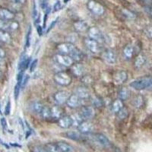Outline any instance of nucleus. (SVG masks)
I'll use <instances>...</instances> for the list:
<instances>
[{"label": "nucleus", "mask_w": 152, "mask_h": 152, "mask_svg": "<svg viewBox=\"0 0 152 152\" xmlns=\"http://www.w3.org/2000/svg\"><path fill=\"white\" fill-rule=\"evenodd\" d=\"M130 88L136 91H143L152 88V76H144L134 80L129 84Z\"/></svg>", "instance_id": "obj_1"}, {"label": "nucleus", "mask_w": 152, "mask_h": 152, "mask_svg": "<svg viewBox=\"0 0 152 152\" xmlns=\"http://www.w3.org/2000/svg\"><path fill=\"white\" fill-rule=\"evenodd\" d=\"M53 80L57 85L62 87H67L71 85L72 78L66 72H59L54 75Z\"/></svg>", "instance_id": "obj_2"}, {"label": "nucleus", "mask_w": 152, "mask_h": 152, "mask_svg": "<svg viewBox=\"0 0 152 152\" xmlns=\"http://www.w3.org/2000/svg\"><path fill=\"white\" fill-rule=\"evenodd\" d=\"M53 59L56 64H59L66 68H70L75 63L73 59L69 55L56 53L54 56Z\"/></svg>", "instance_id": "obj_3"}, {"label": "nucleus", "mask_w": 152, "mask_h": 152, "mask_svg": "<svg viewBox=\"0 0 152 152\" xmlns=\"http://www.w3.org/2000/svg\"><path fill=\"white\" fill-rule=\"evenodd\" d=\"M84 43L86 48L92 53H99L101 51V46L99 42L93 40L90 37H87L84 40Z\"/></svg>", "instance_id": "obj_4"}, {"label": "nucleus", "mask_w": 152, "mask_h": 152, "mask_svg": "<svg viewBox=\"0 0 152 152\" xmlns=\"http://www.w3.org/2000/svg\"><path fill=\"white\" fill-rule=\"evenodd\" d=\"M75 48L76 47L74 45V43H69V42L61 43L58 44L56 47V50L58 51L57 53L69 56Z\"/></svg>", "instance_id": "obj_5"}, {"label": "nucleus", "mask_w": 152, "mask_h": 152, "mask_svg": "<svg viewBox=\"0 0 152 152\" xmlns=\"http://www.w3.org/2000/svg\"><path fill=\"white\" fill-rule=\"evenodd\" d=\"M88 37L91 38L93 40L99 42V43H103L104 41V36L100 29L97 27H91L89 28L88 30Z\"/></svg>", "instance_id": "obj_6"}, {"label": "nucleus", "mask_w": 152, "mask_h": 152, "mask_svg": "<svg viewBox=\"0 0 152 152\" xmlns=\"http://www.w3.org/2000/svg\"><path fill=\"white\" fill-rule=\"evenodd\" d=\"M87 6H88V9H89V11L95 15H102L104 13V8L96 1L91 0L88 2Z\"/></svg>", "instance_id": "obj_7"}, {"label": "nucleus", "mask_w": 152, "mask_h": 152, "mask_svg": "<svg viewBox=\"0 0 152 152\" xmlns=\"http://www.w3.org/2000/svg\"><path fill=\"white\" fill-rule=\"evenodd\" d=\"M78 113L83 120H90L94 117L95 110L91 106H85L81 107Z\"/></svg>", "instance_id": "obj_8"}, {"label": "nucleus", "mask_w": 152, "mask_h": 152, "mask_svg": "<svg viewBox=\"0 0 152 152\" xmlns=\"http://www.w3.org/2000/svg\"><path fill=\"white\" fill-rule=\"evenodd\" d=\"M102 58L107 63L110 65L115 64L117 61V56L113 50L108 49L104 51L102 53Z\"/></svg>", "instance_id": "obj_9"}, {"label": "nucleus", "mask_w": 152, "mask_h": 152, "mask_svg": "<svg viewBox=\"0 0 152 152\" xmlns=\"http://www.w3.org/2000/svg\"><path fill=\"white\" fill-rule=\"evenodd\" d=\"M69 97V94L66 91H59L55 93L53 96L54 100L57 105H63L66 104L68 98Z\"/></svg>", "instance_id": "obj_10"}, {"label": "nucleus", "mask_w": 152, "mask_h": 152, "mask_svg": "<svg viewBox=\"0 0 152 152\" xmlns=\"http://www.w3.org/2000/svg\"><path fill=\"white\" fill-rule=\"evenodd\" d=\"M82 100H81L75 94H73L69 95V98H68L67 101H66V104H67V106L69 108L75 109V108H78L80 106H81Z\"/></svg>", "instance_id": "obj_11"}, {"label": "nucleus", "mask_w": 152, "mask_h": 152, "mask_svg": "<svg viewBox=\"0 0 152 152\" xmlns=\"http://www.w3.org/2000/svg\"><path fill=\"white\" fill-rule=\"evenodd\" d=\"M128 79V73L125 70H119L116 72L113 76V81L116 85H123Z\"/></svg>", "instance_id": "obj_12"}, {"label": "nucleus", "mask_w": 152, "mask_h": 152, "mask_svg": "<svg viewBox=\"0 0 152 152\" xmlns=\"http://www.w3.org/2000/svg\"><path fill=\"white\" fill-rule=\"evenodd\" d=\"M79 132L82 134H88L93 131L94 126L88 120H83L77 127Z\"/></svg>", "instance_id": "obj_13"}, {"label": "nucleus", "mask_w": 152, "mask_h": 152, "mask_svg": "<svg viewBox=\"0 0 152 152\" xmlns=\"http://www.w3.org/2000/svg\"><path fill=\"white\" fill-rule=\"evenodd\" d=\"M70 68H71L72 72L73 75H75L76 77H80V78H81L82 76L85 75V66H84V65L80 63V62L74 63Z\"/></svg>", "instance_id": "obj_14"}, {"label": "nucleus", "mask_w": 152, "mask_h": 152, "mask_svg": "<svg viewBox=\"0 0 152 152\" xmlns=\"http://www.w3.org/2000/svg\"><path fill=\"white\" fill-rule=\"evenodd\" d=\"M75 94L77 96H78L81 100H88V99L90 98L91 97L90 91H89V90L87 88V87H77L75 91Z\"/></svg>", "instance_id": "obj_15"}, {"label": "nucleus", "mask_w": 152, "mask_h": 152, "mask_svg": "<svg viewBox=\"0 0 152 152\" xmlns=\"http://www.w3.org/2000/svg\"><path fill=\"white\" fill-rule=\"evenodd\" d=\"M58 125L62 129H69L72 126L73 122L71 116H62L58 120Z\"/></svg>", "instance_id": "obj_16"}, {"label": "nucleus", "mask_w": 152, "mask_h": 152, "mask_svg": "<svg viewBox=\"0 0 152 152\" xmlns=\"http://www.w3.org/2000/svg\"><path fill=\"white\" fill-rule=\"evenodd\" d=\"M14 18V12L7 9H0V19L4 21H12Z\"/></svg>", "instance_id": "obj_17"}, {"label": "nucleus", "mask_w": 152, "mask_h": 152, "mask_svg": "<svg viewBox=\"0 0 152 152\" xmlns=\"http://www.w3.org/2000/svg\"><path fill=\"white\" fill-rule=\"evenodd\" d=\"M75 30L78 33H83L85 31H88V25L85 21H77L73 24Z\"/></svg>", "instance_id": "obj_18"}, {"label": "nucleus", "mask_w": 152, "mask_h": 152, "mask_svg": "<svg viewBox=\"0 0 152 152\" xmlns=\"http://www.w3.org/2000/svg\"><path fill=\"white\" fill-rule=\"evenodd\" d=\"M50 110H51V116H52V119L59 120V119L62 116L63 110H62V108L59 107V105H56L52 107H50Z\"/></svg>", "instance_id": "obj_19"}, {"label": "nucleus", "mask_w": 152, "mask_h": 152, "mask_svg": "<svg viewBox=\"0 0 152 152\" xmlns=\"http://www.w3.org/2000/svg\"><path fill=\"white\" fill-rule=\"evenodd\" d=\"M146 60H147L146 56L144 54H138L136 56V58H135V62H134V66L137 69H141V68H142L145 66V64L146 63Z\"/></svg>", "instance_id": "obj_20"}, {"label": "nucleus", "mask_w": 152, "mask_h": 152, "mask_svg": "<svg viewBox=\"0 0 152 152\" xmlns=\"http://www.w3.org/2000/svg\"><path fill=\"white\" fill-rule=\"evenodd\" d=\"M124 107L123 105V100H121L120 99H116L112 103L110 106V110L113 113H116L117 114V113L119 112L120 110Z\"/></svg>", "instance_id": "obj_21"}, {"label": "nucleus", "mask_w": 152, "mask_h": 152, "mask_svg": "<svg viewBox=\"0 0 152 152\" xmlns=\"http://www.w3.org/2000/svg\"><path fill=\"white\" fill-rule=\"evenodd\" d=\"M95 138L97 142L100 144V145H102L104 147H108L110 145V142L107 138V137H106L105 135H103V134H100V133H97L95 135Z\"/></svg>", "instance_id": "obj_22"}, {"label": "nucleus", "mask_w": 152, "mask_h": 152, "mask_svg": "<svg viewBox=\"0 0 152 152\" xmlns=\"http://www.w3.org/2000/svg\"><path fill=\"white\" fill-rule=\"evenodd\" d=\"M135 53V48L132 44H127L123 49V56L126 59H131Z\"/></svg>", "instance_id": "obj_23"}, {"label": "nucleus", "mask_w": 152, "mask_h": 152, "mask_svg": "<svg viewBox=\"0 0 152 152\" xmlns=\"http://www.w3.org/2000/svg\"><path fill=\"white\" fill-rule=\"evenodd\" d=\"M12 37L9 32L0 30V42L5 44H10L12 43Z\"/></svg>", "instance_id": "obj_24"}, {"label": "nucleus", "mask_w": 152, "mask_h": 152, "mask_svg": "<svg viewBox=\"0 0 152 152\" xmlns=\"http://www.w3.org/2000/svg\"><path fill=\"white\" fill-rule=\"evenodd\" d=\"M118 97H119V99L123 101L128 100L130 97V91L129 90V88H126V87L120 88L118 92Z\"/></svg>", "instance_id": "obj_25"}, {"label": "nucleus", "mask_w": 152, "mask_h": 152, "mask_svg": "<svg viewBox=\"0 0 152 152\" xmlns=\"http://www.w3.org/2000/svg\"><path fill=\"white\" fill-rule=\"evenodd\" d=\"M69 56L71 57L74 62H79L82 59V58H83V53H82V52H81L79 49L76 47L72 52V53L69 55Z\"/></svg>", "instance_id": "obj_26"}, {"label": "nucleus", "mask_w": 152, "mask_h": 152, "mask_svg": "<svg viewBox=\"0 0 152 152\" xmlns=\"http://www.w3.org/2000/svg\"><path fill=\"white\" fill-rule=\"evenodd\" d=\"M57 146L60 148L62 152H74V149L69 144L64 142H56Z\"/></svg>", "instance_id": "obj_27"}, {"label": "nucleus", "mask_w": 152, "mask_h": 152, "mask_svg": "<svg viewBox=\"0 0 152 152\" xmlns=\"http://www.w3.org/2000/svg\"><path fill=\"white\" fill-rule=\"evenodd\" d=\"M66 136L69 139H72V140L78 141L80 140L81 138V132H75V131H71V132H67L66 133Z\"/></svg>", "instance_id": "obj_28"}, {"label": "nucleus", "mask_w": 152, "mask_h": 152, "mask_svg": "<svg viewBox=\"0 0 152 152\" xmlns=\"http://www.w3.org/2000/svg\"><path fill=\"white\" fill-rule=\"evenodd\" d=\"M40 115H41L42 118L43 119H52V116H51V110H50V107H43V110H42L41 113H40Z\"/></svg>", "instance_id": "obj_29"}, {"label": "nucleus", "mask_w": 152, "mask_h": 152, "mask_svg": "<svg viewBox=\"0 0 152 152\" xmlns=\"http://www.w3.org/2000/svg\"><path fill=\"white\" fill-rule=\"evenodd\" d=\"M144 98L142 95H138L133 100V106L136 108H140L143 106Z\"/></svg>", "instance_id": "obj_30"}, {"label": "nucleus", "mask_w": 152, "mask_h": 152, "mask_svg": "<svg viewBox=\"0 0 152 152\" xmlns=\"http://www.w3.org/2000/svg\"><path fill=\"white\" fill-rule=\"evenodd\" d=\"M19 28V24L16 21H9L8 23V32L16 31Z\"/></svg>", "instance_id": "obj_31"}, {"label": "nucleus", "mask_w": 152, "mask_h": 152, "mask_svg": "<svg viewBox=\"0 0 152 152\" xmlns=\"http://www.w3.org/2000/svg\"><path fill=\"white\" fill-rule=\"evenodd\" d=\"M129 116V110L126 107H123L119 112L117 113V116L119 118V119L120 120H123V119H126Z\"/></svg>", "instance_id": "obj_32"}, {"label": "nucleus", "mask_w": 152, "mask_h": 152, "mask_svg": "<svg viewBox=\"0 0 152 152\" xmlns=\"http://www.w3.org/2000/svg\"><path fill=\"white\" fill-rule=\"evenodd\" d=\"M46 149L48 152H62L60 150L56 143H49L46 145Z\"/></svg>", "instance_id": "obj_33"}, {"label": "nucleus", "mask_w": 152, "mask_h": 152, "mask_svg": "<svg viewBox=\"0 0 152 152\" xmlns=\"http://www.w3.org/2000/svg\"><path fill=\"white\" fill-rule=\"evenodd\" d=\"M81 81H82V83H83L85 86H89V85H91L93 83L94 80L93 78H92L91 75H85L81 77Z\"/></svg>", "instance_id": "obj_34"}, {"label": "nucleus", "mask_w": 152, "mask_h": 152, "mask_svg": "<svg viewBox=\"0 0 152 152\" xmlns=\"http://www.w3.org/2000/svg\"><path fill=\"white\" fill-rule=\"evenodd\" d=\"M43 107H44V106H43V104H42L41 103L37 101V102L33 103L32 107H32V110H33L35 113H40L42 110H43Z\"/></svg>", "instance_id": "obj_35"}, {"label": "nucleus", "mask_w": 152, "mask_h": 152, "mask_svg": "<svg viewBox=\"0 0 152 152\" xmlns=\"http://www.w3.org/2000/svg\"><path fill=\"white\" fill-rule=\"evenodd\" d=\"M72 119V122H73V125L72 126H75L78 127V125L81 123V122L83 121V119L81 117V116L79 115V113H77L74 116H71Z\"/></svg>", "instance_id": "obj_36"}, {"label": "nucleus", "mask_w": 152, "mask_h": 152, "mask_svg": "<svg viewBox=\"0 0 152 152\" xmlns=\"http://www.w3.org/2000/svg\"><path fill=\"white\" fill-rule=\"evenodd\" d=\"M92 104L95 107H100L103 106V100L97 97H94L92 99Z\"/></svg>", "instance_id": "obj_37"}, {"label": "nucleus", "mask_w": 152, "mask_h": 152, "mask_svg": "<svg viewBox=\"0 0 152 152\" xmlns=\"http://www.w3.org/2000/svg\"><path fill=\"white\" fill-rule=\"evenodd\" d=\"M123 15L129 19H134L135 18V15L127 9H123Z\"/></svg>", "instance_id": "obj_38"}, {"label": "nucleus", "mask_w": 152, "mask_h": 152, "mask_svg": "<svg viewBox=\"0 0 152 152\" xmlns=\"http://www.w3.org/2000/svg\"><path fill=\"white\" fill-rule=\"evenodd\" d=\"M144 34L148 38L152 39V26H148L144 30Z\"/></svg>", "instance_id": "obj_39"}, {"label": "nucleus", "mask_w": 152, "mask_h": 152, "mask_svg": "<svg viewBox=\"0 0 152 152\" xmlns=\"http://www.w3.org/2000/svg\"><path fill=\"white\" fill-rule=\"evenodd\" d=\"M10 2L13 5H16V6L20 7V6L25 4L26 0H10Z\"/></svg>", "instance_id": "obj_40"}, {"label": "nucleus", "mask_w": 152, "mask_h": 152, "mask_svg": "<svg viewBox=\"0 0 152 152\" xmlns=\"http://www.w3.org/2000/svg\"><path fill=\"white\" fill-rule=\"evenodd\" d=\"M21 88V84L18 83L17 82L15 87V90H14V94H15V99H17L18 97L19 94H20Z\"/></svg>", "instance_id": "obj_41"}, {"label": "nucleus", "mask_w": 152, "mask_h": 152, "mask_svg": "<svg viewBox=\"0 0 152 152\" xmlns=\"http://www.w3.org/2000/svg\"><path fill=\"white\" fill-rule=\"evenodd\" d=\"M31 28H29L28 33L26 35V43H25V47L27 48L30 47V41H31Z\"/></svg>", "instance_id": "obj_42"}, {"label": "nucleus", "mask_w": 152, "mask_h": 152, "mask_svg": "<svg viewBox=\"0 0 152 152\" xmlns=\"http://www.w3.org/2000/svg\"><path fill=\"white\" fill-rule=\"evenodd\" d=\"M37 62H38L37 59H34L33 62H31V65H30V72H33L34 71L37 66Z\"/></svg>", "instance_id": "obj_43"}, {"label": "nucleus", "mask_w": 152, "mask_h": 152, "mask_svg": "<svg viewBox=\"0 0 152 152\" xmlns=\"http://www.w3.org/2000/svg\"><path fill=\"white\" fill-rule=\"evenodd\" d=\"M144 9H145V11L146 12L147 14L152 16V4L148 5H145V6H144Z\"/></svg>", "instance_id": "obj_44"}, {"label": "nucleus", "mask_w": 152, "mask_h": 152, "mask_svg": "<svg viewBox=\"0 0 152 152\" xmlns=\"http://www.w3.org/2000/svg\"><path fill=\"white\" fill-rule=\"evenodd\" d=\"M11 111V102L10 100H9L6 104V106H5V115H9L10 114Z\"/></svg>", "instance_id": "obj_45"}, {"label": "nucleus", "mask_w": 152, "mask_h": 152, "mask_svg": "<svg viewBox=\"0 0 152 152\" xmlns=\"http://www.w3.org/2000/svg\"><path fill=\"white\" fill-rule=\"evenodd\" d=\"M28 80H29V75H26L24 78H23L22 83H21V88H24V86H25V85H27V83H28Z\"/></svg>", "instance_id": "obj_46"}, {"label": "nucleus", "mask_w": 152, "mask_h": 152, "mask_svg": "<svg viewBox=\"0 0 152 152\" xmlns=\"http://www.w3.org/2000/svg\"><path fill=\"white\" fill-rule=\"evenodd\" d=\"M61 8V3H60V1H57L55 3L54 5V7H53V12H56V11H59Z\"/></svg>", "instance_id": "obj_47"}, {"label": "nucleus", "mask_w": 152, "mask_h": 152, "mask_svg": "<svg viewBox=\"0 0 152 152\" xmlns=\"http://www.w3.org/2000/svg\"><path fill=\"white\" fill-rule=\"evenodd\" d=\"M40 5L43 10H46L47 8V0H40Z\"/></svg>", "instance_id": "obj_48"}, {"label": "nucleus", "mask_w": 152, "mask_h": 152, "mask_svg": "<svg viewBox=\"0 0 152 152\" xmlns=\"http://www.w3.org/2000/svg\"><path fill=\"white\" fill-rule=\"evenodd\" d=\"M6 56V53L2 47H0V59H4Z\"/></svg>", "instance_id": "obj_49"}, {"label": "nucleus", "mask_w": 152, "mask_h": 152, "mask_svg": "<svg viewBox=\"0 0 152 152\" xmlns=\"http://www.w3.org/2000/svg\"><path fill=\"white\" fill-rule=\"evenodd\" d=\"M0 122H1V125H2V128L5 129L7 127V122H6V119H5V118H2Z\"/></svg>", "instance_id": "obj_50"}, {"label": "nucleus", "mask_w": 152, "mask_h": 152, "mask_svg": "<svg viewBox=\"0 0 152 152\" xmlns=\"http://www.w3.org/2000/svg\"><path fill=\"white\" fill-rule=\"evenodd\" d=\"M56 22H57V19H56L55 21H53V22H52V24H51V25H50V27H49L48 30H47V33H48L49 31H50V30L52 29V28H53V27L54 25H55V24H56Z\"/></svg>", "instance_id": "obj_51"}, {"label": "nucleus", "mask_w": 152, "mask_h": 152, "mask_svg": "<svg viewBox=\"0 0 152 152\" xmlns=\"http://www.w3.org/2000/svg\"><path fill=\"white\" fill-rule=\"evenodd\" d=\"M141 2H143V3L145 4V5H151L152 2V0H141Z\"/></svg>", "instance_id": "obj_52"}, {"label": "nucleus", "mask_w": 152, "mask_h": 152, "mask_svg": "<svg viewBox=\"0 0 152 152\" xmlns=\"http://www.w3.org/2000/svg\"><path fill=\"white\" fill-rule=\"evenodd\" d=\"M68 38H69V40H75L76 39H77V35L74 34H73L72 37H71V36H69Z\"/></svg>", "instance_id": "obj_53"}, {"label": "nucleus", "mask_w": 152, "mask_h": 152, "mask_svg": "<svg viewBox=\"0 0 152 152\" xmlns=\"http://www.w3.org/2000/svg\"><path fill=\"white\" fill-rule=\"evenodd\" d=\"M37 29L38 34H40V36H41V34H42V29H41V28H40V26H37Z\"/></svg>", "instance_id": "obj_54"}, {"label": "nucleus", "mask_w": 152, "mask_h": 152, "mask_svg": "<svg viewBox=\"0 0 152 152\" xmlns=\"http://www.w3.org/2000/svg\"><path fill=\"white\" fill-rule=\"evenodd\" d=\"M2 71L0 70V80L2 79Z\"/></svg>", "instance_id": "obj_55"}, {"label": "nucleus", "mask_w": 152, "mask_h": 152, "mask_svg": "<svg viewBox=\"0 0 152 152\" xmlns=\"http://www.w3.org/2000/svg\"><path fill=\"white\" fill-rule=\"evenodd\" d=\"M68 1H69V0H65V2H68Z\"/></svg>", "instance_id": "obj_56"}, {"label": "nucleus", "mask_w": 152, "mask_h": 152, "mask_svg": "<svg viewBox=\"0 0 152 152\" xmlns=\"http://www.w3.org/2000/svg\"><path fill=\"white\" fill-rule=\"evenodd\" d=\"M87 1H88V2H89V1H91V0H87Z\"/></svg>", "instance_id": "obj_57"}]
</instances>
